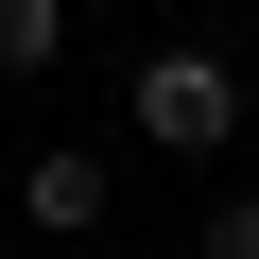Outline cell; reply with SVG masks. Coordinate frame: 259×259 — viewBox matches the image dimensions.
Returning a JSON list of instances; mask_svg holds the SVG:
<instances>
[{"label":"cell","instance_id":"4","mask_svg":"<svg viewBox=\"0 0 259 259\" xmlns=\"http://www.w3.org/2000/svg\"><path fill=\"white\" fill-rule=\"evenodd\" d=\"M190 259H259V190H225V207L190 225Z\"/></svg>","mask_w":259,"mask_h":259},{"label":"cell","instance_id":"6","mask_svg":"<svg viewBox=\"0 0 259 259\" xmlns=\"http://www.w3.org/2000/svg\"><path fill=\"white\" fill-rule=\"evenodd\" d=\"M69 18H87V0H69Z\"/></svg>","mask_w":259,"mask_h":259},{"label":"cell","instance_id":"2","mask_svg":"<svg viewBox=\"0 0 259 259\" xmlns=\"http://www.w3.org/2000/svg\"><path fill=\"white\" fill-rule=\"evenodd\" d=\"M18 225L87 242V225H104V139H35V173H18Z\"/></svg>","mask_w":259,"mask_h":259},{"label":"cell","instance_id":"5","mask_svg":"<svg viewBox=\"0 0 259 259\" xmlns=\"http://www.w3.org/2000/svg\"><path fill=\"white\" fill-rule=\"evenodd\" d=\"M52 259H104V242H52Z\"/></svg>","mask_w":259,"mask_h":259},{"label":"cell","instance_id":"1","mask_svg":"<svg viewBox=\"0 0 259 259\" xmlns=\"http://www.w3.org/2000/svg\"><path fill=\"white\" fill-rule=\"evenodd\" d=\"M121 121H139L156 156H225V139H242V69H225L207 35H156L139 69H121Z\"/></svg>","mask_w":259,"mask_h":259},{"label":"cell","instance_id":"3","mask_svg":"<svg viewBox=\"0 0 259 259\" xmlns=\"http://www.w3.org/2000/svg\"><path fill=\"white\" fill-rule=\"evenodd\" d=\"M52 52H69V0H0V87H35Z\"/></svg>","mask_w":259,"mask_h":259}]
</instances>
